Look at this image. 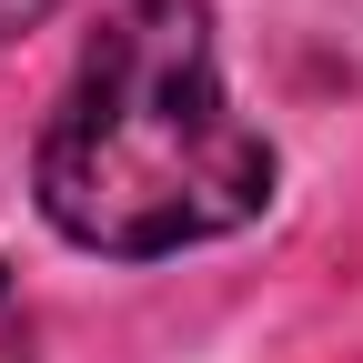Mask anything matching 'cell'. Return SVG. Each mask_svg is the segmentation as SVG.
<instances>
[{
  "instance_id": "6da1fadb",
  "label": "cell",
  "mask_w": 363,
  "mask_h": 363,
  "mask_svg": "<svg viewBox=\"0 0 363 363\" xmlns=\"http://www.w3.org/2000/svg\"><path fill=\"white\" fill-rule=\"evenodd\" d=\"M272 202V142L222 101L202 0H121L40 131V212L81 252L152 262L242 233Z\"/></svg>"
},
{
  "instance_id": "7a4b0ae2",
  "label": "cell",
  "mask_w": 363,
  "mask_h": 363,
  "mask_svg": "<svg viewBox=\"0 0 363 363\" xmlns=\"http://www.w3.org/2000/svg\"><path fill=\"white\" fill-rule=\"evenodd\" d=\"M40 11H61V0H0V40H11V30H30Z\"/></svg>"
}]
</instances>
